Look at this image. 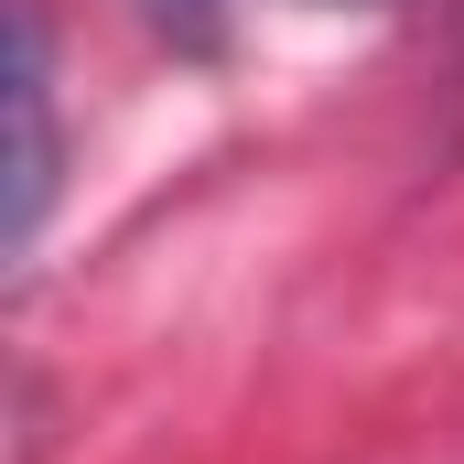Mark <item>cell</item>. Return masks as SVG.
<instances>
[{
  "mask_svg": "<svg viewBox=\"0 0 464 464\" xmlns=\"http://www.w3.org/2000/svg\"><path fill=\"white\" fill-rule=\"evenodd\" d=\"M162 22H184V33H206V0H151Z\"/></svg>",
  "mask_w": 464,
  "mask_h": 464,
  "instance_id": "cell-2",
  "label": "cell"
},
{
  "mask_svg": "<svg viewBox=\"0 0 464 464\" xmlns=\"http://www.w3.org/2000/svg\"><path fill=\"white\" fill-rule=\"evenodd\" d=\"M11 130H22V151H11V248H33L44 237V206H54V162H65V140H54L44 0H11Z\"/></svg>",
  "mask_w": 464,
  "mask_h": 464,
  "instance_id": "cell-1",
  "label": "cell"
}]
</instances>
